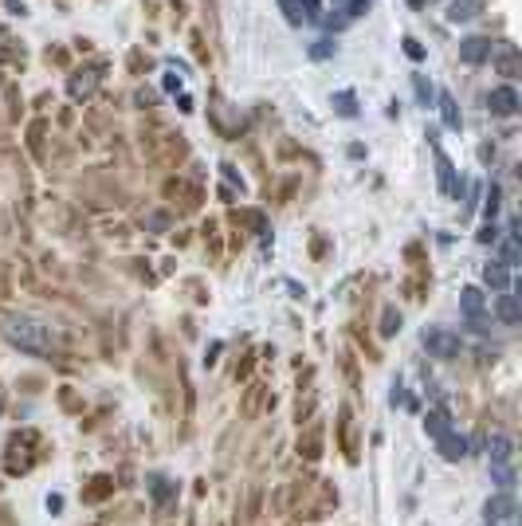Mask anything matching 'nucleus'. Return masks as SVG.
<instances>
[{"label": "nucleus", "instance_id": "obj_1", "mask_svg": "<svg viewBox=\"0 0 522 526\" xmlns=\"http://www.w3.org/2000/svg\"><path fill=\"white\" fill-rule=\"evenodd\" d=\"M0 334H4V342L16 350H24V354H52L55 346H59V338H55L52 326H43L40 319H4V326H0Z\"/></svg>", "mask_w": 522, "mask_h": 526}, {"label": "nucleus", "instance_id": "obj_2", "mask_svg": "<svg viewBox=\"0 0 522 526\" xmlns=\"http://www.w3.org/2000/svg\"><path fill=\"white\" fill-rule=\"evenodd\" d=\"M424 350L432 354V358H440V361H452V358H459V338H455L452 330H444V326H428L424 330Z\"/></svg>", "mask_w": 522, "mask_h": 526}, {"label": "nucleus", "instance_id": "obj_3", "mask_svg": "<svg viewBox=\"0 0 522 526\" xmlns=\"http://www.w3.org/2000/svg\"><path fill=\"white\" fill-rule=\"evenodd\" d=\"M487 111L499 114V118H510V114L519 111V91L514 87H495L491 95H487Z\"/></svg>", "mask_w": 522, "mask_h": 526}, {"label": "nucleus", "instance_id": "obj_4", "mask_svg": "<svg viewBox=\"0 0 522 526\" xmlns=\"http://www.w3.org/2000/svg\"><path fill=\"white\" fill-rule=\"evenodd\" d=\"M495 43L483 40V36H467V40H459V59L464 63H483V59H491Z\"/></svg>", "mask_w": 522, "mask_h": 526}, {"label": "nucleus", "instance_id": "obj_5", "mask_svg": "<svg viewBox=\"0 0 522 526\" xmlns=\"http://www.w3.org/2000/svg\"><path fill=\"white\" fill-rule=\"evenodd\" d=\"M483 514H487V523L514 518V495H510V491H499V495H491V499H487V507H483Z\"/></svg>", "mask_w": 522, "mask_h": 526}, {"label": "nucleus", "instance_id": "obj_6", "mask_svg": "<svg viewBox=\"0 0 522 526\" xmlns=\"http://www.w3.org/2000/svg\"><path fill=\"white\" fill-rule=\"evenodd\" d=\"M283 12H287L291 24H302V20H318V0H279Z\"/></svg>", "mask_w": 522, "mask_h": 526}, {"label": "nucleus", "instance_id": "obj_7", "mask_svg": "<svg viewBox=\"0 0 522 526\" xmlns=\"http://www.w3.org/2000/svg\"><path fill=\"white\" fill-rule=\"evenodd\" d=\"M436 444H440V456H444V459H452V464L467 456V440H464V436H455V432H444V436H440Z\"/></svg>", "mask_w": 522, "mask_h": 526}, {"label": "nucleus", "instance_id": "obj_8", "mask_svg": "<svg viewBox=\"0 0 522 526\" xmlns=\"http://www.w3.org/2000/svg\"><path fill=\"white\" fill-rule=\"evenodd\" d=\"M483 283H487L491 291H507L510 287V267H503V263H487V267H483Z\"/></svg>", "mask_w": 522, "mask_h": 526}, {"label": "nucleus", "instance_id": "obj_9", "mask_svg": "<svg viewBox=\"0 0 522 526\" xmlns=\"http://www.w3.org/2000/svg\"><path fill=\"white\" fill-rule=\"evenodd\" d=\"M483 306H487V303H483V291H479V287H464V291H459V310H464L467 319H479Z\"/></svg>", "mask_w": 522, "mask_h": 526}, {"label": "nucleus", "instance_id": "obj_10", "mask_svg": "<svg viewBox=\"0 0 522 526\" xmlns=\"http://www.w3.org/2000/svg\"><path fill=\"white\" fill-rule=\"evenodd\" d=\"M487 452H491V464H510V459H514V444H510V436L499 432V436L487 440Z\"/></svg>", "mask_w": 522, "mask_h": 526}, {"label": "nucleus", "instance_id": "obj_11", "mask_svg": "<svg viewBox=\"0 0 522 526\" xmlns=\"http://www.w3.org/2000/svg\"><path fill=\"white\" fill-rule=\"evenodd\" d=\"M150 495H153V503H157V507H165V503H169V499L177 495V483H169V479H165V475H150Z\"/></svg>", "mask_w": 522, "mask_h": 526}, {"label": "nucleus", "instance_id": "obj_12", "mask_svg": "<svg viewBox=\"0 0 522 526\" xmlns=\"http://www.w3.org/2000/svg\"><path fill=\"white\" fill-rule=\"evenodd\" d=\"M495 310H499V319L507 322V326H514V322L522 319V310H519V295H499Z\"/></svg>", "mask_w": 522, "mask_h": 526}, {"label": "nucleus", "instance_id": "obj_13", "mask_svg": "<svg viewBox=\"0 0 522 526\" xmlns=\"http://www.w3.org/2000/svg\"><path fill=\"white\" fill-rule=\"evenodd\" d=\"M436 165H440V189H444V193H452V196H459V189H464V185H455V177H452V161H448L444 153H436Z\"/></svg>", "mask_w": 522, "mask_h": 526}, {"label": "nucleus", "instance_id": "obj_14", "mask_svg": "<svg viewBox=\"0 0 522 526\" xmlns=\"http://www.w3.org/2000/svg\"><path fill=\"white\" fill-rule=\"evenodd\" d=\"M475 12H479V4H475V0H452V8H448V20H452V24H467V20H471Z\"/></svg>", "mask_w": 522, "mask_h": 526}, {"label": "nucleus", "instance_id": "obj_15", "mask_svg": "<svg viewBox=\"0 0 522 526\" xmlns=\"http://www.w3.org/2000/svg\"><path fill=\"white\" fill-rule=\"evenodd\" d=\"M440 118H444V126H448V130H459V111H455V98L448 95V91L440 95Z\"/></svg>", "mask_w": 522, "mask_h": 526}, {"label": "nucleus", "instance_id": "obj_16", "mask_svg": "<svg viewBox=\"0 0 522 526\" xmlns=\"http://www.w3.org/2000/svg\"><path fill=\"white\" fill-rule=\"evenodd\" d=\"M95 83H98V75L95 71H82V75H75V79H71V95L75 98H82V95H91V91H95Z\"/></svg>", "mask_w": 522, "mask_h": 526}, {"label": "nucleus", "instance_id": "obj_17", "mask_svg": "<svg viewBox=\"0 0 522 526\" xmlns=\"http://www.w3.org/2000/svg\"><path fill=\"white\" fill-rule=\"evenodd\" d=\"M424 428L432 432V436H444V432H452V424H448V413H444V409H436V413H428L424 416Z\"/></svg>", "mask_w": 522, "mask_h": 526}, {"label": "nucleus", "instance_id": "obj_18", "mask_svg": "<svg viewBox=\"0 0 522 526\" xmlns=\"http://www.w3.org/2000/svg\"><path fill=\"white\" fill-rule=\"evenodd\" d=\"M491 479L499 483V491H514V471H510V464H491Z\"/></svg>", "mask_w": 522, "mask_h": 526}, {"label": "nucleus", "instance_id": "obj_19", "mask_svg": "<svg viewBox=\"0 0 522 526\" xmlns=\"http://www.w3.org/2000/svg\"><path fill=\"white\" fill-rule=\"evenodd\" d=\"M519 260H522L519 236H510V232H507V240H503V267H519Z\"/></svg>", "mask_w": 522, "mask_h": 526}, {"label": "nucleus", "instance_id": "obj_20", "mask_svg": "<svg viewBox=\"0 0 522 526\" xmlns=\"http://www.w3.org/2000/svg\"><path fill=\"white\" fill-rule=\"evenodd\" d=\"M397 330H400V315L393 310V306H389V310H385V326H381V334H397Z\"/></svg>", "mask_w": 522, "mask_h": 526}, {"label": "nucleus", "instance_id": "obj_21", "mask_svg": "<svg viewBox=\"0 0 522 526\" xmlns=\"http://www.w3.org/2000/svg\"><path fill=\"white\" fill-rule=\"evenodd\" d=\"M334 106H338V114H345V118H354V95H338L334 98Z\"/></svg>", "mask_w": 522, "mask_h": 526}, {"label": "nucleus", "instance_id": "obj_22", "mask_svg": "<svg viewBox=\"0 0 522 526\" xmlns=\"http://www.w3.org/2000/svg\"><path fill=\"white\" fill-rule=\"evenodd\" d=\"M310 56H315V59H326V56H334V40H318L315 47H310Z\"/></svg>", "mask_w": 522, "mask_h": 526}, {"label": "nucleus", "instance_id": "obj_23", "mask_svg": "<svg viewBox=\"0 0 522 526\" xmlns=\"http://www.w3.org/2000/svg\"><path fill=\"white\" fill-rule=\"evenodd\" d=\"M483 212H487V220H495V212H499V189L491 185V193H487V205H483Z\"/></svg>", "mask_w": 522, "mask_h": 526}, {"label": "nucleus", "instance_id": "obj_24", "mask_svg": "<svg viewBox=\"0 0 522 526\" xmlns=\"http://www.w3.org/2000/svg\"><path fill=\"white\" fill-rule=\"evenodd\" d=\"M495 240H499V228H495V220H487L479 228V244H495Z\"/></svg>", "mask_w": 522, "mask_h": 526}, {"label": "nucleus", "instance_id": "obj_25", "mask_svg": "<svg viewBox=\"0 0 522 526\" xmlns=\"http://www.w3.org/2000/svg\"><path fill=\"white\" fill-rule=\"evenodd\" d=\"M405 56H409V59H424V47H420L416 40H405Z\"/></svg>", "mask_w": 522, "mask_h": 526}, {"label": "nucleus", "instance_id": "obj_26", "mask_svg": "<svg viewBox=\"0 0 522 526\" xmlns=\"http://www.w3.org/2000/svg\"><path fill=\"white\" fill-rule=\"evenodd\" d=\"M503 75H514V47H503Z\"/></svg>", "mask_w": 522, "mask_h": 526}, {"label": "nucleus", "instance_id": "obj_27", "mask_svg": "<svg viewBox=\"0 0 522 526\" xmlns=\"http://www.w3.org/2000/svg\"><path fill=\"white\" fill-rule=\"evenodd\" d=\"M416 95L424 98V102H428V98H432V87H428L424 79H420V75H416Z\"/></svg>", "mask_w": 522, "mask_h": 526}, {"label": "nucleus", "instance_id": "obj_28", "mask_svg": "<svg viewBox=\"0 0 522 526\" xmlns=\"http://www.w3.org/2000/svg\"><path fill=\"white\" fill-rule=\"evenodd\" d=\"M345 4H350V0H334V8H338V12H345Z\"/></svg>", "mask_w": 522, "mask_h": 526}, {"label": "nucleus", "instance_id": "obj_29", "mask_svg": "<svg viewBox=\"0 0 522 526\" xmlns=\"http://www.w3.org/2000/svg\"><path fill=\"white\" fill-rule=\"evenodd\" d=\"M487 526H495V523H487Z\"/></svg>", "mask_w": 522, "mask_h": 526}]
</instances>
